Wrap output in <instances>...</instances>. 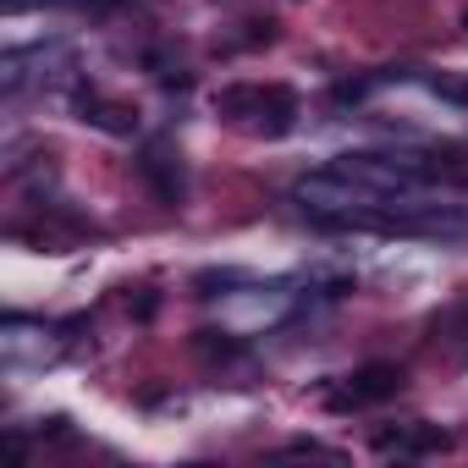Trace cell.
I'll use <instances>...</instances> for the list:
<instances>
[{
    "mask_svg": "<svg viewBox=\"0 0 468 468\" xmlns=\"http://www.w3.org/2000/svg\"><path fill=\"white\" fill-rule=\"evenodd\" d=\"M215 116L254 138H287L298 127V94L287 83H231L215 94Z\"/></svg>",
    "mask_w": 468,
    "mask_h": 468,
    "instance_id": "cell-1",
    "label": "cell"
},
{
    "mask_svg": "<svg viewBox=\"0 0 468 468\" xmlns=\"http://www.w3.org/2000/svg\"><path fill=\"white\" fill-rule=\"evenodd\" d=\"M402 386H408L402 364H364V369L347 380V391H342V397H331V408H369V402L397 397Z\"/></svg>",
    "mask_w": 468,
    "mask_h": 468,
    "instance_id": "cell-2",
    "label": "cell"
},
{
    "mask_svg": "<svg viewBox=\"0 0 468 468\" xmlns=\"http://www.w3.org/2000/svg\"><path fill=\"white\" fill-rule=\"evenodd\" d=\"M138 171L149 176V187H154L165 204H182V193H187V182H182V154H171L165 144H144Z\"/></svg>",
    "mask_w": 468,
    "mask_h": 468,
    "instance_id": "cell-3",
    "label": "cell"
},
{
    "mask_svg": "<svg viewBox=\"0 0 468 468\" xmlns=\"http://www.w3.org/2000/svg\"><path fill=\"white\" fill-rule=\"evenodd\" d=\"M380 452H397V457H424V452H446L452 435L446 430H430V424H408V430H386L375 435Z\"/></svg>",
    "mask_w": 468,
    "mask_h": 468,
    "instance_id": "cell-4",
    "label": "cell"
},
{
    "mask_svg": "<svg viewBox=\"0 0 468 468\" xmlns=\"http://www.w3.org/2000/svg\"><path fill=\"white\" fill-rule=\"evenodd\" d=\"M78 111H83V122L100 127V133H116V138H133V133H138V111H127V105H116V100L78 94Z\"/></svg>",
    "mask_w": 468,
    "mask_h": 468,
    "instance_id": "cell-5",
    "label": "cell"
},
{
    "mask_svg": "<svg viewBox=\"0 0 468 468\" xmlns=\"http://www.w3.org/2000/svg\"><path fill=\"white\" fill-rule=\"evenodd\" d=\"M430 89H435L441 100H457V105H468V83H463V78H446V72H441V78H430Z\"/></svg>",
    "mask_w": 468,
    "mask_h": 468,
    "instance_id": "cell-6",
    "label": "cell"
},
{
    "mask_svg": "<svg viewBox=\"0 0 468 468\" xmlns=\"http://www.w3.org/2000/svg\"><path fill=\"white\" fill-rule=\"evenodd\" d=\"M287 457H336L331 446H320V441H292L287 446Z\"/></svg>",
    "mask_w": 468,
    "mask_h": 468,
    "instance_id": "cell-7",
    "label": "cell"
}]
</instances>
